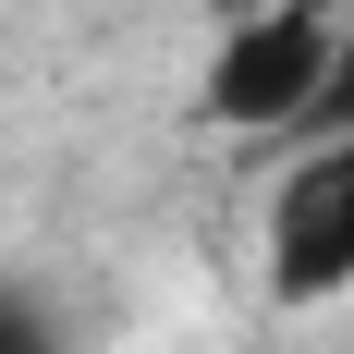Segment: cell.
I'll return each instance as SVG.
<instances>
[{
  "label": "cell",
  "mask_w": 354,
  "mask_h": 354,
  "mask_svg": "<svg viewBox=\"0 0 354 354\" xmlns=\"http://www.w3.org/2000/svg\"><path fill=\"white\" fill-rule=\"evenodd\" d=\"M0 354H49V330H37V306H0Z\"/></svg>",
  "instance_id": "obj_4"
},
{
  "label": "cell",
  "mask_w": 354,
  "mask_h": 354,
  "mask_svg": "<svg viewBox=\"0 0 354 354\" xmlns=\"http://www.w3.org/2000/svg\"><path fill=\"white\" fill-rule=\"evenodd\" d=\"M318 135H354V12H342V49H330V98H318Z\"/></svg>",
  "instance_id": "obj_3"
},
{
  "label": "cell",
  "mask_w": 354,
  "mask_h": 354,
  "mask_svg": "<svg viewBox=\"0 0 354 354\" xmlns=\"http://www.w3.org/2000/svg\"><path fill=\"white\" fill-rule=\"evenodd\" d=\"M269 281H281V306H318L354 281V135H318L293 159L281 208H269Z\"/></svg>",
  "instance_id": "obj_2"
},
{
  "label": "cell",
  "mask_w": 354,
  "mask_h": 354,
  "mask_svg": "<svg viewBox=\"0 0 354 354\" xmlns=\"http://www.w3.org/2000/svg\"><path fill=\"white\" fill-rule=\"evenodd\" d=\"M330 49H342V12H318V0H281V12L232 25L220 62H208V122H232V135H293V122H318Z\"/></svg>",
  "instance_id": "obj_1"
}]
</instances>
